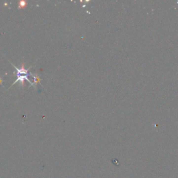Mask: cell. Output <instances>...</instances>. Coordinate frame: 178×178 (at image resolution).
I'll use <instances>...</instances> for the list:
<instances>
[{"label":"cell","mask_w":178,"mask_h":178,"mask_svg":"<svg viewBox=\"0 0 178 178\" xmlns=\"http://www.w3.org/2000/svg\"><path fill=\"white\" fill-rule=\"evenodd\" d=\"M11 63L12 64V66H13V68L17 70V72H16V74H17V79L13 82V84H12V86L16 84L18 81H19V82H21V85L22 86H24V80H27V81H28L29 83H30V86H33V83H32V82L29 79V78H28V75L29 74L28 73V72H29V70H30L32 67L31 66V67H29L28 69H25L24 66V65L22 64V66H21V68H18V67H16V66H14L12 63Z\"/></svg>","instance_id":"cell-1"},{"label":"cell","mask_w":178,"mask_h":178,"mask_svg":"<svg viewBox=\"0 0 178 178\" xmlns=\"http://www.w3.org/2000/svg\"><path fill=\"white\" fill-rule=\"evenodd\" d=\"M31 75L32 76L33 79H34V86L35 87V89H36L38 83L39 81H40V77H39V75L38 74H36L35 75H34V74H31Z\"/></svg>","instance_id":"cell-2"},{"label":"cell","mask_w":178,"mask_h":178,"mask_svg":"<svg viewBox=\"0 0 178 178\" xmlns=\"http://www.w3.org/2000/svg\"><path fill=\"white\" fill-rule=\"evenodd\" d=\"M2 81H3V80H2V79H1V78L0 77V84H1V82H2Z\"/></svg>","instance_id":"cell-4"},{"label":"cell","mask_w":178,"mask_h":178,"mask_svg":"<svg viewBox=\"0 0 178 178\" xmlns=\"http://www.w3.org/2000/svg\"><path fill=\"white\" fill-rule=\"evenodd\" d=\"M26 4H27V2H25V1H21V2H19V8H22V7L26 6Z\"/></svg>","instance_id":"cell-3"}]
</instances>
